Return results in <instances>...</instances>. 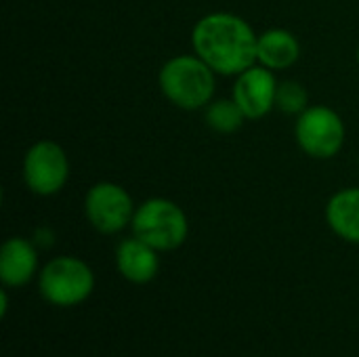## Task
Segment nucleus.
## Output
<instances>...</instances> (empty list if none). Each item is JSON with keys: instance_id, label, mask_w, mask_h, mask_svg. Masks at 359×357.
<instances>
[{"instance_id": "nucleus-14", "label": "nucleus", "mask_w": 359, "mask_h": 357, "mask_svg": "<svg viewBox=\"0 0 359 357\" xmlns=\"http://www.w3.org/2000/svg\"><path fill=\"white\" fill-rule=\"evenodd\" d=\"M309 107V93L299 80H280L276 109L288 116H299Z\"/></svg>"}, {"instance_id": "nucleus-18", "label": "nucleus", "mask_w": 359, "mask_h": 357, "mask_svg": "<svg viewBox=\"0 0 359 357\" xmlns=\"http://www.w3.org/2000/svg\"><path fill=\"white\" fill-rule=\"evenodd\" d=\"M358 162H359V158H358Z\"/></svg>"}, {"instance_id": "nucleus-13", "label": "nucleus", "mask_w": 359, "mask_h": 357, "mask_svg": "<svg viewBox=\"0 0 359 357\" xmlns=\"http://www.w3.org/2000/svg\"><path fill=\"white\" fill-rule=\"evenodd\" d=\"M202 112H204L206 126L217 135L238 133L246 122L244 112L238 107V103L231 97H215Z\"/></svg>"}, {"instance_id": "nucleus-3", "label": "nucleus", "mask_w": 359, "mask_h": 357, "mask_svg": "<svg viewBox=\"0 0 359 357\" xmlns=\"http://www.w3.org/2000/svg\"><path fill=\"white\" fill-rule=\"evenodd\" d=\"M130 231L158 252H172L187 242L189 219L183 206L175 200L154 196L137 204Z\"/></svg>"}, {"instance_id": "nucleus-1", "label": "nucleus", "mask_w": 359, "mask_h": 357, "mask_svg": "<svg viewBox=\"0 0 359 357\" xmlns=\"http://www.w3.org/2000/svg\"><path fill=\"white\" fill-rule=\"evenodd\" d=\"M259 34L248 19L231 11L202 15L191 27V53H196L217 76L236 78L257 63Z\"/></svg>"}, {"instance_id": "nucleus-15", "label": "nucleus", "mask_w": 359, "mask_h": 357, "mask_svg": "<svg viewBox=\"0 0 359 357\" xmlns=\"http://www.w3.org/2000/svg\"><path fill=\"white\" fill-rule=\"evenodd\" d=\"M34 244L40 248V250H46V248H50L53 244H55V234H53V229H48V227H38L36 231H34Z\"/></svg>"}, {"instance_id": "nucleus-10", "label": "nucleus", "mask_w": 359, "mask_h": 357, "mask_svg": "<svg viewBox=\"0 0 359 357\" xmlns=\"http://www.w3.org/2000/svg\"><path fill=\"white\" fill-rule=\"evenodd\" d=\"M116 269L128 284L145 286L160 274V252L137 236L124 238L116 248Z\"/></svg>"}, {"instance_id": "nucleus-17", "label": "nucleus", "mask_w": 359, "mask_h": 357, "mask_svg": "<svg viewBox=\"0 0 359 357\" xmlns=\"http://www.w3.org/2000/svg\"><path fill=\"white\" fill-rule=\"evenodd\" d=\"M355 59H358V65H359V44H358V53H355Z\"/></svg>"}, {"instance_id": "nucleus-5", "label": "nucleus", "mask_w": 359, "mask_h": 357, "mask_svg": "<svg viewBox=\"0 0 359 357\" xmlns=\"http://www.w3.org/2000/svg\"><path fill=\"white\" fill-rule=\"evenodd\" d=\"M294 141L305 156L313 160H332L343 151L347 141L345 120L330 105H309L297 116Z\"/></svg>"}, {"instance_id": "nucleus-16", "label": "nucleus", "mask_w": 359, "mask_h": 357, "mask_svg": "<svg viewBox=\"0 0 359 357\" xmlns=\"http://www.w3.org/2000/svg\"><path fill=\"white\" fill-rule=\"evenodd\" d=\"M8 288H2L0 290V316L4 318L6 314H8V292H6Z\"/></svg>"}, {"instance_id": "nucleus-4", "label": "nucleus", "mask_w": 359, "mask_h": 357, "mask_svg": "<svg viewBox=\"0 0 359 357\" xmlns=\"http://www.w3.org/2000/svg\"><path fill=\"white\" fill-rule=\"evenodd\" d=\"M38 292L55 307H76L95 290L93 267L74 255H59L46 261L38 271Z\"/></svg>"}, {"instance_id": "nucleus-7", "label": "nucleus", "mask_w": 359, "mask_h": 357, "mask_svg": "<svg viewBox=\"0 0 359 357\" xmlns=\"http://www.w3.org/2000/svg\"><path fill=\"white\" fill-rule=\"evenodd\" d=\"M82 210L97 234L116 236L130 227L137 206L124 185L116 181H97L84 194Z\"/></svg>"}, {"instance_id": "nucleus-9", "label": "nucleus", "mask_w": 359, "mask_h": 357, "mask_svg": "<svg viewBox=\"0 0 359 357\" xmlns=\"http://www.w3.org/2000/svg\"><path fill=\"white\" fill-rule=\"evenodd\" d=\"M34 240L13 236L0 248V282L4 288H23L38 278L40 261Z\"/></svg>"}, {"instance_id": "nucleus-12", "label": "nucleus", "mask_w": 359, "mask_h": 357, "mask_svg": "<svg viewBox=\"0 0 359 357\" xmlns=\"http://www.w3.org/2000/svg\"><path fill=\"white\" fill-rule=\"evenodd\" d=\"M324 217L337 238L359 244V187L337 189L326 202Z\"/></svg>"}, {"instance_id": "nucleus-11", "label": "nucleus", "mask_w": 359, "mask_h": 357, "mask_svg": "<svg viewBox=\"0 0 359 357\" xmlns=\"http://www.w3.org/2000/svg\"><path fill=\"white\" fill-rule=\"evenodd\" d=\"M303 55L301 40L286 27H269L259 34L257 40V63L271 72H286L299 63Z\"/></svg>"}, {"instance_id": "nucleus-8", "label": "nucleus", "mask_w": 359, "mask_h": 357, "mask_svg": "<svg viewBox=\"0 0 359 357\" xmlns=\"http://www.w3.org/2000/svg\"><path fill=\"white\" fill-rule=\"evenodd\" d=\"M278 84L276 72L255 63L233 78L231 99L244 112L246 120H263L276 109Z\"/></svg>"}, {"instance_id": "nucleus-6", "label": "nucleus", "mask_w": 359, "mask_h": 357, "mask_svg": "<svg viewBox=\"0 0 359 357\" xmlns=\"http://www.w3.org/2000/svg\"><path fill=\"white\" fill-rule=\"evenodd\" d=\"M21 177L27 191L40 198H53L65 189L72 177L69 156L57 141L40 139L25 149Z\"/></svg>"}, {"instance_id": "nucleus-2", "label": "nucleus", "mask_w": 359, "mask_h": 357, "mask_svg": "<svg viewBox=\"0 0 359 357\" xmlns=\"http://www.w3.org/2000/svg\"><path fill=\"white\" fill-rule=\"evenodd\" d=\"M217 74L196 53L166 59L158 72L162 97L183 112H200L217 97Z\"/></svg>"}]
</instances>
